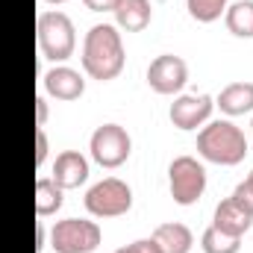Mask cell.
Returning a JSON list of instances; mask_svg holds the SVG:
<instances>
[{"label": "cell", "instance_id": "cell-15", "mask_svg": "<svg viewBox=\"0 0 253 253\" xmlns=\"http://www.w3.org/2000/svg\"><path fill=\"white\" fill-rule=\"evenodd\" d=\"M153 18L150 0H121L115 9V24L126 33H141Z\"/></svg>", "mask_w": 253, "mask_h": 253}, {"label": "cell", "instance_id": "cell-26", "mask_svg": "<svg viewBox=\"0 0 253 253\" xmlns=\"http://www.w3.org/2000/svg\"><path fill=\"white\" fill-rule=\"evenodd\" d=\"M47 3H65V0H47Z\"/></svg>", "mask_w": 253, "mask_h": 253}, {"label": "cell", "instance_id": "cell-18", "mask_svg": "<svg viewBox=\"0 0 253 253\" xmlns=\"http://www.w3.org/2000/svg\"><path fill=\"white\" fill-rule=\"evenodd\" d=\"M200 248L203 253H239L242 251V239L221 233L218 227H206L200 236Z\"/></svg>", "mask_w": 253, "mask_h": 253}, {"label": "cell", "instance_id": "cell-7", "mask_svg": "<svg viewBox=\"0 0 253 253\" xmlns=\"http://www.w3.org/2000/svg\"><path fill=\"white\" fill-rule=\"evenodd\" d=\"M88 150H91V159L103 168H118L129 159V150H132V138L121 124H103L91 132V141H88Z\"/></svg>", "mask_w": 253, "mask_h": 253}, {"label": "cell", "instance_id": "cell-12", "mask_svg": "<svg viewBox=\"0 0 253 253\" xmlns=\"http://www.w3.org/2000/svg\"><path fill=\"white\" fill-rule=\"evenodd\" d=\"M53 180L62 189H80L88 180V159L80 150H62L53 162Z\"/></svg>", "mask_w": 253, "mask_h": 253}, {"label": "cell", "instance_id": "cell-1", "mask_svg": "<svg viewBox=\"0 0 253 253\" xmlns=\"http://www.w3.org/2000/svg\"><path fill=\"white\" fill-rule=\"evenodd\" d=\"M126 53L115 24H94L83 39V71L91 80H115L124 71Z\"/></svg>", "mask_w": 253, "mask_h": 253}, {"label": "cell", "instance_id": "cell-9", "mask_svg": "<svg viewBox=\"0 0 253 253\" xmlns=\"http://www.w3.org/2000/svg\"><path fill=\"white\" fill-rule=\"evenodd\" d=\"M212 109H215L212 94H180L171 103L168 118L177 129H197L203 121H209Z\"/></svg>", "mask_w": 253, "mask_h": 253}, {"label": "cell", "instance_id": "cell-6", "mask_svg": "<svg viewBox=\"0 0 253 253\" xmlns=\"http://www.w3.org/2000/svg\"><path fill=\"white\" fill-rule=\"evenodd\" d=\"M168 186H171L174 203L191 206L206 191V168L194 156H177L168 165Z\"/></svg>", "mask_w": 253, "mask_h": 253}, {"label": "cell", "instance_id": "cell-8", "mask_svg": "<svg viewBox=\"0 0 253 253\" xmlns=\"http://www.w3.org/2000/svg\"><path fill=\"white\" fill-rule=\"evenodd\" d=\"M186 83H189V65L183 56L159 53L147 65V85L156 94H177Z\"/></svg>", "mask_w": 253, "mask_h": 253}, {"label": "cell", "instance_id": "cell-3", "mask_svg": "<svg viewBox=\"0 0 253 253\" xmlns=\"http://www.w3.org/2000/svg\"><path fill=\"white\" fill-rule=\"evenodd\" d=\"M36 33H39V47H42L44 59L65 62L68 56H74L77 30H74V21L65 12H59V9L42 12L39 21H36Z\"/></svg>", "mask_w": 253, "mask_h": 253}, {"label": "cell", "instance_id": "cell-4", "mask_svg": "<svg viewBox=\"0 0 253 253\" xmlns=\"http://www.w3.org/2000/svg\"><path fill=\"white\" fill-rule=\"evenodd\" d=\"M100 227L88 218H62L50 230V248L56 253H91L100 248Z\"/></svg>", "mask_w": 253, "mask_h": 253}, {"label": "cell", "instance_id": "cell-21", "mask_svg": "<svg viewBox=\"0 0 253 253\" xmlns=\"http://www.w3.org/2000/svg\"><path fill=\"white\" fill-rule=\"evenodd\" d=\"M112 253H162V251H159V245L153 239H138V242L124 245V248H118V251H112Z\"/></svg>", "mask_w": 253, "mask_h": 253}, {"label": "cell", "instance_id": "cell-25", "mask_svg": "<svg viewBox=\"0 0 253 253\" xmlns=\"http://www.w3.org/2000/svg\"><path fill=\"white\" fill-rule=\"evenodd\" d=\"M36 239H39V245H36V251L42 253V251H44V224H39V227H36Z\"/></svg>", "mask_w": 253, "mask_h": 253}, {"label": "cell", "instance_id": "cell-19", "mask_svg": "<svg viewBox=\"0 0 253 253\" xmlns=\"http://www.w3.org/2000/svg\"><path fill=\"white\" fill-rule=\"evenodd\" d=\"M186 9L194 21L200 24H212L227 12V0H186Z\"/></svg>", "mask_w": 253, "mask_h": 253}, {"label": "cell", "instance_id": "cell-5", "mask_svg": "<svg viewBox=\"0 0 253 253\" xmlns=\"http://www.w3.org/2000/svg\"><path fill=\"white\" fill-rule=\"evenodd\" d=\"M83 203L94 218H118V215H126L132 206V189L118 177H106L85 191Z\"/></svg>", "mask_w": 253, "mask_h": 253}, {"label": "cell", "instance_id": "cell-17", "mask_svg": "<svg viewBox=\"0 0 253 253\" xmlns=\"http://www.w3.org/2000/svg\"><path fill=\"white\" fill-rule=\"evenodd\" d=\"M224 24L236 39H253V0H236L227 6Z\"/></svg>", "mask_w": 253, "mask_h": 253}, {"label": "cell", "instance_id": "cell-2", "mask_svg": "<svg viewBox=\"0 0 253 253\" xmlns=\"http://www.w3.org/2000/svg\"><path fill=\"white\" fill-rule=\"evenodd\" d=\"M197 153L215 165H239L248 156V138L233 121H212L197 132Z\"/></svg>", "mask_w": 253, "mask_h": 253}, {"label": "cell", "instance_id": "cell-14", "mask_svg": "<svg viewBox=\"0 0 253 253\" xmlns=\"http://www.w3.org/2000/svg\"><path fill=\"white\" fill-rule=\"evenodd\" d=\"M215 106H221V112L227 115H248L253 112V83L251 80H239L221 88Z\"/></svg>", "mask_w": 253, "mask_h": 253}, {"label": "cell", "instance_id": "cell-13", "mask_svg": "<svg viewBox=\"0 0 253 253\" xmlns=\"http://www.w3.org/2000/svg\"><path fill=\"white\" fill-rule=\"evenodd\" d=\"M150 239L159 245L162 253H189L191 245H194L191 230L186 224H180V221H165V224H159Z\"/></svg>", "mask_w": 253, "mask_h": 253}, {"label": "cell", "instance_id": "cell-24", "mask_svg": "<svg viewBox=\"0 0 253 253\" xmlns=\"http://www.w3.org/2000/svg\"><path fill=\"white\" fill-rule=\"evenodd\" d=\"M44 121H47V100L44 97H36V124L44 126Z\"/></svg>", "mask_w": 253, "mask_h": 253}, {"label": "cell", "instance_id": "cell-16", "mask_svg": "<svg viewBox=\"0 0 253 253\" xmlns=\"http://www.w3.org/2000/svg\"><path fill=\"white\" fill-rule=\"evenodd\" d=\"M62 186L53 180V177H39L36 180V197H33V203H36V215L39 218H44V215H56L59 212V206H62Z\"/></svg>", "mask_w": 253, "mask_h": 253}, {"label": "cell", "instance_id": "cell-22", "mask_svg": "<svg viewBox=\"0 0 253 253\" xmlns=\"http://www.w3.org/2000/svg\"><path fill=\"white\" fill-rule=\"evenodd\" d=\"M47 150H50L47 135H44V129L39 126V129H36V165H42V162L47 159Z\"/></svg>", "mask_w": 253, "mask_h": 253}, {"label": "cell", "instance_id": "cell-10", "mask_svg": "<svg viewBox=\"0 0 253 253\" xmlns=\"http://www.w3.org/2000/svg\"><path fill=\"white\" fill-rule=\"evenodd\" d=\"M212 227H218V230L227 233V236L242 239V236L253 227V209H248L242 200H236V197L230 194V197H224V200L215 206Z\"/></svg>", "mask_w": 253, "mask_h": 253}, {"label": "cell", "instance_id": "cell-11", "mask_svg": "<svg viewBox=\"0 0 253 253\" xmlns=\"http://www.w3.org/2000/svg\"><path fill=\"white\" fill-rule=\"evenodd\" d=\"M44 91L56 100H77L83 97L85 91V80L77 68H68V65H56L44 74Z\"/></svg>", "mask_w": 253, "mask_h": 253}, {"label": "cell", "instance_id": "cell-23", "mask_svg": "<svg viewBox=\"0 0 253 253\" xmlns=\"http://www.w3.org/2000/svg\"><path fill=\"white\" fill-rule=\"evenodd\" d=\"M91 12H115L121 0H83Z\"/></svg>", "mask_w": 253, "mask_h": 253}, {"label": "cell", "instance_id": "cell-20", "mask_svg": "<svg viewBox=\"0 0 253 253\" xmlns=\"http://www.w3.org/2000/svg\"><path fill=\"white\" fill-rule=\"evenodd\" d=\"M233 197H236V200H242L248 209H253V171L245 177V180H242V183H239V186H236Z\"/></svg>", "mask_w": 253, "mask_h": 253}, {"label": "cell", "instance_id": "cell-27", "mask_svg": "<svg viewBox=\"0 0 253 253\" xmlns=\"http://www.w3.org/2000/svg\"><path fill=\"white\" fill-rule=\"evenodd\" d=\"M251 129H253V124H251Z\"/></svg>", "mask_w": 253, "mask_h": 253}]
</instances>
